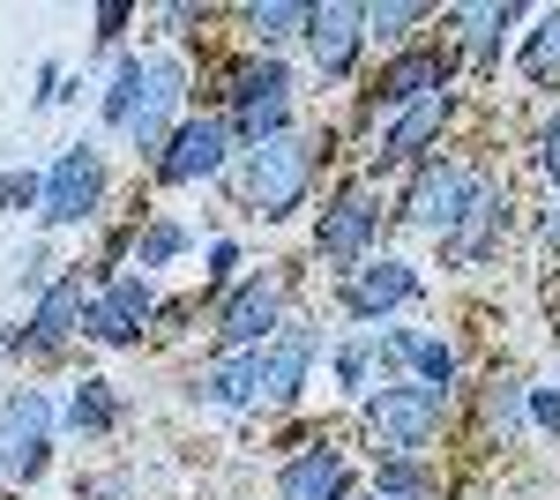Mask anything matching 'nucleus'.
Returning <instances> with one entry per match:
<instances>
[{
    "mask_svg": "<svg viewBox=\"0 0 560 500\" xmlns=\"http://www.w3.org/2000/svg\"><path fill=\"white\" fill-rule=\"evenodd\" d=\"M523 75H530L538 90H560V8L538 15V31L523 38Z\"/></svg>",
    "mask_w": 560,
    "mask_h": 500,
    "instance_id": "nucleus-25",
    "label": "nucleus"
},
{
    "mask_svg": "<svg viewBox=\"0 0 560 500\" xmlns=\"http://www.w3.org/2000/svg\"><path fill=\"white\" fill-rule=\"evenodd\" d=\"M366 374H374V344H345L337 351V381L345 388H366Z\"/></svg>",
    "mask_w": 560,
    "mask_h": 500,
    "instance_id": "nucleus-32",
    "label": "nucleus"
},
{
    "mask_svg": "<svg viewBox=\"0 0 560 500\" xmlns=\"http://www.w3.org/2000/svg\"><path fill=\"white\" fill-rule=\"evenodd\" d=\"M411 23H427L419 0H374V8H366V38H382V45H404Z\"/></svg>",
    "mask_w": 560,
    "mask_h": 500,
    "instance_id": "nucleus-29",
    "label": "nucleus"
},
{
    "mask_svg": "<svg viewBox=\"0 0 560 500\" xmlns=\"http://www.w3.org/2000/svg\"><path fill=\"white\" fill-rule=\"evenodd\" d=\"M538 172H546V179H560V113L538 127Z\"/></svg>",
    "mask_w": 560,
    "mask_h": 500,
    "instance_id": "nucleus-33",
    "label": "nucleus"
},
{
    "mask_svg": "<svg viewBox=\"0 0 560 500\" xmlns=\"http://www.w3.org/2000/svg\"><path fill=\"white\" fill-rule=\"evenodd\" d=\"M411 367H419V381H427V388H448V381H456V351H448L441 336L419 329V344H411Z\"/></svg>",
    "mask_w": 560,
    "mask_h": 500,
    "instance_id": "nucleus-30",
    "label": "nucleus"
},
{
    "mask_svg": "<svg viewBox=\"0 0 560 500\" xmlns=\"http://www.w3.org/2000/svg\"><path fill=\"white\" fill-rule=\"evenodd\" d=\"M306 374H314V329H306V322H284V329L261 344V404H269V411L300 404Z\"/></svg>",
    "mask_w": 560,
    "mask_h": 500,
    "instance_id": "nucleus-14",
    "label": "nucleus"
},
{
    "mask_svg": "<svg viewBox=\"0 0 560 500\" xmlns=\"http://www.w3.org/2000/svg\"><path fill=\"white\" fill-rule=\"evenodd\" d=\"M509 232V187L501 179H478L471 202H464V217H456V232L441 240V254L456 261V269H471V261H486L493 254V240Z\"/></svg>",
    "mask_w": 560,
    "mask_h": 500,
    "instance_id": "nucleus-12",
    "label": "nucleus"
},
{
    "mask_svg": "<svg viewBox=\"0 0 560 500\" xmlns=\"http://www.w3.org/2000/svg\"><path fill=\"white\" fill-rule=\"evenodd\" d=\"M38 202H45L38 172H0V209H38Z\"/></svg>",
    "mask_w": 560,
    "mask_h": 500,
    "instance_id": "nucleus-31",
    "label": "nucleus"
},
{
    "mask_svg": "<svg viewBox=\"0 0 560 500\" xmlns=\"http://www.w3.org/2000/svg\"><path fill=\"white\" fill-rule=\"evenodd\" d=\"M337 299H345L351 322H382V314H396V306H411V299H419V269H411V261H396V254L359 261L345 284H337Z\"/></svg>",
    "mask_w": 560,
    "mask_h": 500,
    "instance_id": "nucleus-11",
    "label": "nucleus"
},
{
    "mask_svg": "<svg viewBox=\"0 0 560 500\" xmlns=\"http://www.w3.org/2000/svg\"><path fill=\"white\" fill-rule=\"evenodd\" d=\"M516 15H523L516 0H486V8H456V38H464V53H471V60H493V45H501V31H509Z\"/></svg>",
    "mask_w": 560,
    "mask_h": 500,
    "instance_id": "nucleus-22",
    "label": "nucleus"
},
{
    "mask_svg": "<svg viewBox=\"0 0 560 500\" xmlns=\"http://www.w3.org/2000/svg\"><path fill=\"white\" fill-rule=\"evenodd\" d=\"M195 396L202 404H261V351H232V359H217L210 374H195Z\"/></svg>",
    "mask_w": 560,
    "mask_h": 500,
    "instance_id": "nucleus-20",
    "label": "nucleus"
},
{
    "mask_svg": "<svg viewBox=\"0 0 560 500\" xmlns=\"http://www.w3.org/2000/svg\"><path fill=\"white\" fill-rule=\"evenodd\" d=\"M128 15H135V8H97V38L113 45V38H120V31H128Z\"/></svg>",
    "mask_w": 560,
    "mask_h": 500,
    "instance_id": "nucleus-36",
    "label": "nucleus"
},
{
    "mask_svg": "<svg viewBox=\"0 0 560 500\" xmlns=\"http://www.w3.org/2000/svg\"><path fill=\"white\" fill-rule=\"evenodd\" d=\"M366 433H374V456H427L441 418H448V388H427V381H388V388H366Z\"/></svg>",
    "mask_w": 560,
    "mask_h": 500,
    "instance_id": "nucleus-2",
    "label": "nucleus"
},
{
    "mask_svg": "<svg viewBox=\"0 0 560 500\" xmlns=\"http://www.w3.org/2000/svg\"><path fill=\"white\" fill-rule=\"evenodd\" d=\"M345 500H374V486H366V493H345Z\"/></svg>",
    "mask_w": 560,
    "mask_h": 500,
    "instance_id": "nucleus-39",
    "label": "nucleus"
},
{
    "mask_svg": "<svg viewBox=\"0 0 560 500\" xmlns=\"http://www.w3.org/2000/svg\"><path fill=\"white\" fill-rule=\"evenodd\" d=\"M142 90H150V60H120V68H113V83H105V127H113V135H128L135 127V113H142Z\"/></svg>",
    "mask_w": 560,
    "mask_h": 500,
    "instance_id": "nucleus-23",
    "label": "nucleus"
},
{
    "mask_svg": "<svg viewBox=\"0 0 560 500\" xmlns=\"http://www.w3.org/2000/svg\"><path fill=\"white\" fill-rule=\"evenodd\" d=\"M359 45H366V8H351V0L306 8V53H314V75H322V83H345Z\"/></svg>",
    "mask_w": 560,
    "mask_h": 500,
    "instance_id": "nucleus-10",
    "label": "nucleus"
},
{
    "mask_svg": "<svg viewBox=\"0 0 560 500\" xmlns=\"http://www.w3.org/2000/svg\"><path fill=\"white\" fill-rule=\"evenodd\" d=\"M232 269H240V247H232V240H217V247H210V277H217V284H224Z\"/></svg>",
    "mask_w": 560,
    "mask_h": 500,
    "instance_id": "nucleus-35",
    "label": "nucleus"
},
{
    "mask_svg": "<svg viewBox=\"0 0 560 500\" xmlns=\"http://www.w3.org/2000/svg\"><path fill=\"white\" fill-rule=\"evenodd\" d=\"M113 418H120L113 381H75V396H68V426H75V433H105Z\"/></svg>",
    "mask_w": 560,
    "mask_h": 500,
    "instance_id": "nucleus-27",
    "label": "nucleus"
},
{
    "mask_svg": "<svg viewBox=\"0 0 560 500\" xmlns=\"http://www.w3.org/2000/svg\"><path fill=\"white\" fill-rule=\"evenodd\" d=\"M486 179V172H471V165H456V158H433V165H419L411 172V187H404V224L411 232H433V240H448L456 232V217H464V202H471V187Z\"/></svg>",
    "mask_w": 560,
    "mask_h": 500,
    "instance_id": "nucleus-5",
    "label": "nucleus"
},
{
    "mask_svg": "<svg viewBox=\"0 0 560 500\" xmlns=\"http://www.w3.org/2000/svg\"><path fill=\"white\" fill-rule=\"evenodd\" d=\"M374 500H441V478H433L427 456H382L374 463Z\"/></svg>",
    "mask_w": 560,
    "mask_h": 500,
    "instance_id": "nucleus-21",
    "label": "nucleus"
},
{
    "mask_svg": "<svg viewBox=\"0 0 560 500\" xmlns=\"http://www.w3.org/2000/svg\"><path fill=\"white\" fill-rule=\"evenodd\" d=\"M374 240H382V202H374L366 187H345L337 202L322 209V224H314V254H322L337 277H351L359 261H374Z\"/></svg>",
    "mask_w": 560,
    "mask_h": 500,
    "instance_id": "nucleus-6",
    "label": "nucleus"
},
{
    "mask_svg": "<svg viewBox=\"0 0 560 500\" xmlns=\"http://www.w3.org/2000/svg\"><path fill=\"white\" fill-rule=\"evenodd\" d=\"M448 75H456V60H448V53H396L382 75H374V105L404 113V105H419V97H441Z\"/></svg>",
    "mask_w": 560,
    "mask_h": 500,
    "instance_id": "nucleus-18",
    "label": "nucleus"
},
{
    "mask_svg": "<svg viewBox=\"0 0 560 500\" xmlns=\"http://www.w3.org/2000/svg\"><path fill=\"white\" fill-rule=\"evenodd\" d=\"M150 322H158V292H150V277H135V269H113L83 306L90 344H135Z\"/></svg>",
    "mask_w": 560,
    "mask_h": 500,
    "instance_id": "nucleus-7",
    "label": "nucleus"
},
{
    "mask_svg": "<svg viewBox=\"0 0 560 500\" xmlns=\"http://www.w3.org/2000/svg\"><path fill=\"white\" fill-rule=\"evenodd\" d=\"M351 493V456L314 441V449H292L284 470H277V500H345Z\"/></svg>",
    "mask_w": 560,
    "mask_h": 500,
    "instance_id": "nucleus-17",
    "label": "nucleus"
},
{
    "mask_svg": "<svg viewBox=\"0 0 560 500\" xmlns=\"http://www.w3.org/2000/svg\"><path fill=\"white\" fill-rule=\"evenodd\" d=\"M284 97H292V68H284L277 53L240 60V68L224 75V113H255V105H284Z\"/></svg>",
    "mask_w": 560,
    "mask_h": 500,
    "instance_id": "nucleus-19",
    "label": "nucleus"
},
{
    "mask_svg": "<svg viewBox=\"0 0 560 500\" xmlns=\"http://www.w3.org/2000/svg\"><path fill=\"white\" fill-rule=\"evenodd\" d=\"M105 202V158L90 142H68L52 172H45V202H38V224L45 232H68V224H90Z\"/></svg>",
    "mask_w": 560,
    "mask_h": 500,
    "instance_id": "nucleus-4",
    "label": "nucleus"
},
{
    "mask_svg": "<svg viewBox=\"0 0 560 500\" xmlns=\"http://www.w3.org/2000/svg\"><path fill=\"white\" fill-rule=\"evenodd\" d=\"M83 306H90V292H83V277L68 269V277H52L38 292V306H31V322H23V351L31 359H52L68 336L83 329Z\"/></svg>",
    "mask_w": 560,
    "mask_h": 500,
    "instance_id": "nucleus-13",
    "label": "nucleus"
},
{
    "mask_svg": "<svg viewBox=\"0 0 560 500\" xmlns=\"http://www.w3.org/2000/svg\"><path fill=\"white\" fill-rule=\"evenodd\" d=\"M277 329H284V284L277 277H247V284H232V299L217 306V351L224 359L232 351H261Z\"/></svg>",
    "mask_w": 560,
    "mask_h": 500,
    "instance_id": "nucleus-8",
    "label": "nucleus"
},
{
    "mask_svg": "<svg viewBox=\"0 0 560 500\" xmlns=\"http://www.w3.org/2000/svg\"><path fill=\"white\" fill-rule=\"evenodd\" d=\"M179 105H187V68L179 60H150V90H142V113H135L128 142L150 150V158H165V142H173V127H179Z\"/></svg>",
    "mask_w": 560,
    "mask_h": 500,
    "instance_id": "nucleus-15",
    "label": "nucleus"
},
{
    "mask_svg": "<svg viewBox=\"0 0 560 500\" xmlns=\"http://www.w3.org/2000/svg\"><path fill=\"white\" fill-rule=\"evenodd\" d=\"M247 31H255L261 53H269V45L292 38V31H306V8L300 0H255V8H247Z\"/></svg>",
    "mask_w": 560,
    "mask_h": 500,
    "instance_id": "nucleus-28",
    "label": "nucleus"
},
{
    "mask_svg": "<svg viewBox=\"0 0 560 500\" xmlns=\"http://www.w3.org/2000/svg\"><path fill=\"white\" fill-rule=\"evenodd\" d=\"M90 500H135V486H128V478H97V486H90Z\"/></svg>",
    "mask_w": 560,
    "mask_h": 500,
    "instance_id": "nucleus-37",
    "label": "nucleus"
},
{
    "mask_svg": "<svg viewBox=\"0 0 560 500\" xmlns=\"http://www.w3.org/2000/svg\"><path fill=\"white\" fill-rule=\"evenodd\" d=\"M329 158V135H277V142H261V150H240V195L255 217H292L306 202V187H314V165Z\"/></svg>",
    "mask_w": 560,
    "mask_h": 500,
    "instance_id": "nucleus-1",
    "label": "nucleus"
},
{
    "mask_svg": "<svg viewBox=\"0 0 560 500\" xmlns=\"http://www.w3.org/2000/svg\"><path fill=\"white\" fill-rule=\"evenodd\" d=\"M448 113H456V97H448V90H441V97H419V105H404V113L382 127V142H374V172L419 165V150H427L433 135L448 127Z\"/></svg>",
    "mask_w": 560,
    "mask_h": 500,
    "instance_id": "nucleus-16",
    "label": "nucleus"
},
{
    "mask_svg": "<svg viewBox=\"0 0 560 500\" xmlns=\"http://www.w3.org/2000/svg\"><path fill=\"white\" fill-rule=\"evenodd\" d=\"M546 240H560V202H553V209H546Z\"/></svg>",
    "mask_w": 560,
    "mask_h": 500,
    "instance_id": "nucleus-38",
    "label": "nucleus"
},
{
    "mask_svg": "<svg viewBox=\"0 0 560 500\" xmlns=\"http://www.w3.org/2000/svg\"><path fill=\"white\" fill-rule=\"evenodd\" d=\"M478 418H486V433H523V418H530V381L493 374L486 396H478Z\"/></svg>",
    "mask_w": 560,
    "mask_h": 500,
    "instance_id": "nucleus-24",
    "label": "nucleus"
},
{
    "mask_svg": "<svg viewBox=\"0 0 560 500\" xmlns=\"http://www.w3.org/2000/svg\"><path fill=\"white\" fill-rule=\"evenodd\" d=\"M52 396L45 388H8V404H0V470L8 478H45V456H52Z\"/></svg>",
    "mask_w": 560,
    "mask_h": 500,
    "instance_id": "nucleus-3",
    "label": "nucleus"
},
{
    "mask_svg": "<svg viewBox=\"0 0 560 500\" xmlns=\"http://www.w3.org/2000/svg\"><path fill=\"white\" fill-rule=\"evenodd\" d=\"M530 418H538L546 433H560V388H530Z\"/></svg>",
    "mask_w": 560,
    "mask_h": 500,
    "instance_id": "nucleus-34",
    "label": "nucleus"
},
{
    "mask_svg": "<svg viewBox=\"0 0 560 500\" xmlns=\"http://www.w3.org/2000/svg\"><path fill=\"white\" fill-rule=\"evenodd\" d=\"M232 150H240V142H232V120H224V113L179 120L173 142H165V158H158V179H165V187H195V179L224 172V158H232Z\"/></svg>",
    "mask_w": 560,
    "mask_h": 500,
    "instance_id": "nucleus-9",
    "label": "nucleus"
},
{
    "mask_svg": "<svg viewBox=\"0 0 560 500\" xmlns=\"http://www.w3.org/2000/svg\"><path fill=\"white\" fill-rule=\"evenodd\" d=\"M187 247H195V240H187V224L158 217V224H150V232L135 240V277H150V269H173V261H179Z\"/></svg>",
    "mask_w": 560,
    "mask_h": 500,
    "instance_id": "nucleus-26",
    "label": "nucleus"
}]
</instances>
